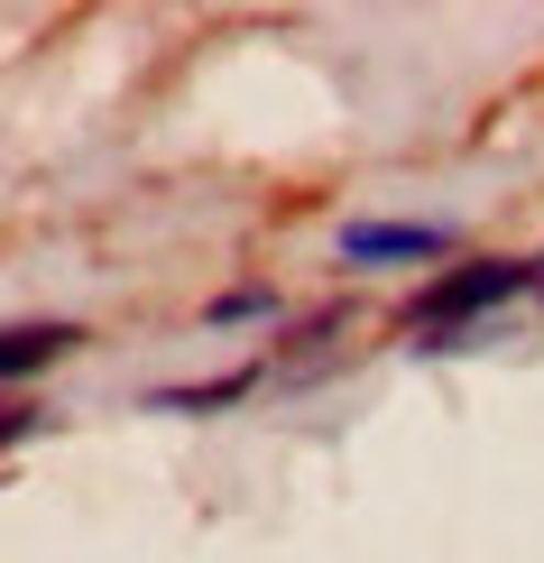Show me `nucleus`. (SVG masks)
<instances>
[{
    "label": "nucleus",
    "instance_id": "nucleus-1",
    "mask_svg": "<svg viewBox=\"0 0 544 563\" xmlns=\"http://www.w3.org/2000/svg\"><path fill=\"white\" fill-rule=\"evenodd\" d=\"M526 260H480V268H453V277H434V287L415 296V323L424 333H453L462 314H489V305H508V296H526Z\"/></svg>",
    "mask_w": 544,
    "mask_h": 563
},
{
    "label": "nucleus",
    "instance_id": "nucleus-2",
    "mask_svg": "<svg viewBox=\"0 0 544 563\" xmlns=\"http://www.w3.org/2000/svg\"><path fill=\"white\" fill-rule=\"evenodd\" d=\"M443 231L434 222H342V260L351 268H378V260H434Z\"/></svg>",
    "mask_w": 544,
    "mask_h": 563
},
{
    "label": "nucleus",
    "instance_id": "nucleus-3",
    "mask_svg": "<svg viewBox=\"0 0 544 563\" xmlns=\"http://www.w3.org/2000/svg\"><path fill=\"white\" fill-rule=\"evenodd\" d=\"M75 342V323H10V351H0V369L10 379H29L37 361H56V351Z\"/></svg>",
    "mask_w": 544,
    "mask_h": 563
},
{
    "label": "nucleus",
    "instance_id": "nucleus-4",
    "mask_svg": "<svg viewBox=\"0 0 544 563\" xmlns=\"http://www.w3.org/2000/svg\"><path fill=\"white\" fill-rule=\"evenodd\" d=\"M212 314H222V323H249V314H268V296H258V287H241V296H222V305H212Z\"/></svg>",
    "mask_w": 544,
    "mask_h": 563
}]
</instances>
